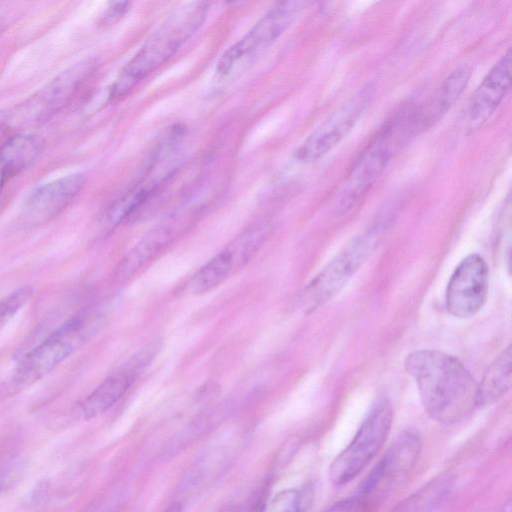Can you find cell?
<instances>
[{
    "instance_id": "6da1fadb",
    "label": "cell",
    "mask_w": 512,
    "mask_h": 512,
    "mask_svg": "<svg viewBox=\"0 0 512 512\" xmlns=\"http://www.w3.org/2000/svg\"><path fill=\"white\" fill-rule=\"evenodd\" d=\"M425 412L442 424H454L477 407V384L456 357L437 350H417L405 358Z\"/></svg>"
},
{
    "instance_id": "7a4b0ae2",
    "label": "cell",
    "mask_w": 512,
    "mask_h": 512,
    "mask_svg": "<svg viewBox=\"0 0 512 512\" xmlns=\"http://www.w3.org/2000/svg\"><path fill=\"white\" fill-rule=\"evenodd\" d=\"M423 131L420 106H405L391 115L347 172L337 194V209L345 212L354 206L392 159Z\"/></svg>"
},
{
    "instance_id": "3957f363",
    "label": "cell",
    "mask_w": 512,
    "mask_h": 512,
    "mask_svg": "<svg viewBox=\"0 0 512 512\" xmlns=\"http://www.w3.org/2000/svg\"><path fill=\"white\" fill-rule=\"evenodd\" d=\"M209 5L204 1H190L176 6L122 68L110 87V100L125 97L167 62L203 25Z\"/></svg>"
},
{
    "instance_id": "277c9868",
    "label": "cell",
    "mask_w": 512,
    "mask_h": 512,
    "mask_svg": "<svg viewBox=\"0 0 512 512\" xmlns=\"http://www.w3.org/2000/svg\"><path fill=\"white\" fill-rule=\"evenodd\" d=\"M99 324L100 315L88 310L65 321L22 357L2 388L3 395L17 394L53 371L92 336Z\"/></svg>"
},
{
    "instance_id": "5b68a950",
    "label": "cell",
    "mask_w": 512,
    "mask_h": 512,
    "mask_svg": "<svg viewBox=\"0 0 512 512\" xmlns=\"http://www.w3.org/2000/svg\"><path fill=\"white\" fill-rule=\"evenodd\" d=\"M95 68L93 58L66 68L8 112L7 125L22 131L43 125L70 104Z\"/></svg>"
},
{
    "instance_id": "8992f818",
    "label": "cell",
    "mask_w": 512,
    "mask_h": 512,
    "mask_svg": "<svg viewBox=\"0 0 512 512\" xmlns=\"http://www.w3.org/2000/svg\"><path fill=\"white\" fill-rule=\"evenodd\" d=\"M422 450L419 431L407 428L397 435L384 456L350 497L356 512H365L388 496L415 467Z\"/></svg>"
},
{
    "instance_id": "52a82bcc",
    "label": "cell",
    "mask_w": 512,
    "mask_h": 512,
    "mask_svg": "<svg viewBox=\"0 0 512 512\" xmlns=\"http://www.w3.org/2000/svg\"><path fill=\"white\" fill-rule=\"evenodd\" d=\"M392 421L391 404L387 400L379 401L363 420L350 443L331 462L328 477L334 485L347 484L366 468L384 446Z\"/></svg>"
},
{
    "instance_id": "ba28073f",
    "label": "cell",
    "mask_w": 512,
    "mask_h": 512,
    "mask_svg": "<svg viewBox=\"0 0 512 512\" xmlns=\"http://www.w3.org/2000/svg\"><path fill=\"white\" fill-rule=\"evenodd\" d=\"M374 92L375 86L372 83L362 85L307 136L296 149L295 158L308 164L331 152L361 119L371 103Z\"/></svg>"
},
{
    "instance_id": "9c48e42d",
    "label": "cell",
    "mask_w": 512,
    "mask_h": 512,
    "mask_svg": "<svg viewBox=\"0 0 512 512\" xmlns=\"http://www.w3.org/2000/svg\"><path fill=\"white\" fill-rule=\"evenodd\" d=\"M310 4L308 1L291 0L271 6L242 38L222 54L216 65L217 74L228 75L240 60L273 44Z\"/></svg>"
},
{
    "instance_id": "30bf717a",
    "label": "cell",
    "mask_w": 512,
    "mask_h": 512,
    "mask_svg": "<svg viewBox=\"0 0 512 512\" xmlns=\"http://www.w3.org/2000/svg\"><path fill=\"white\" fill-rule=\"evenodd\" d=\"M376 239L372 232L352 239L306 287V309L313 310L334 297L371 254Z\"/></svg>"
},
{
    "instance_id": "8fae6325",
    "label": "cell",
    "mask_w": 512,
    "mask_h": 512,
    "mask_svg": "<svg viewBox=\"0 0 512 512\" xmlns=\"http://www.w3.org/2000/svg\"><path fill=\"white\" fill-rule=\"evenodd\" d=\"M488 294V266L479 254L466 256L453 271L446 289V308L458 318L475 315Z\"/></svg>"
},
{
    "instance_id": "7c38bea8",
    "label": "cell",
    "mask_w": 512,
    "mask_h": 512,
    "mask_svg": "<svg viewBox=\"0 0 512 512\" xmlns=\"http://www.w3.org/2000/svg\"><path fill=\"white\" fill-rule=\"evenodd\" d=\"M85 182V175L82 172H75L35 188L21 211L24 225L35 227L54 219L73 202Z\"/></svg>"
},
{
    "instance_id": "4fadbf2b",
    "label": "cell",
    "mask_w": 512,
    "mask_h": 512,
    "mask_svg": "<svg viewBox=\"0 0 512 512\" xmlns=\"http://www.w3.org/2000/svg\"><path fill=\"white\" fill-rule=\"evenodd\" d=\"M197 206L187 205L151 229L122 259L116 277L125 280L153 260L177 234L199 213Z\"/></svg>"
},
{
    "instance_id": "5bb4252c",
    "label": "cell",
    "mask_w": 512,
    "mask_h": 512,
    "mask_svg": "<svg viewBox=\"0 0 512 512\" xmlns=\"http://www.w3.org/2000/svg\"><path fill=\"white\" fill-rule=\"evenodd\" d=\"M511 64L512 55L509 48L471 95L466 110L470 130L481 127L508 95L511 88Z\"/></svg>"
},
{
    "instance_id": "9a60e30c",
    "label": "cell",
    "mask_w": 512,
    "mask_h": 512,
    "mask_svg": "<svg viewBox=\"0 0 512 512\" xmlns=\"http://www.w3.org/2000/svg\"><path fill=\"white\" fill-rule=\"evenodd\" d=\"M156 346H149L134 355L123 367L103 380L78 405V412L84 419L94 418L111 408L127 392L139 371L154 356Z\"/></svg>"
},
{
    "instance_id": "2e32d148",
    "label": "cell",
    "mask_w": 512,
    "mask_h": 512,
    "mask_svg": "<svg viewBox=\"0 0 512 512\" xmlns=\"http://www.w3.org/2000/svg\"><path fill=\"white\" fill-rule=\"evenodd\" d=\"M43 149L44 141L26 132L12 135L0 146V194L13 177L38 159Z\"/></svg>"
},
{
    "instance_id": "e0dca14e",
    "label": "cell",
    "mask_w": 512,
    "mask_h": 512,
    "mask_svg": "<svg viewBox=\"0 0 512 512\" xmlns=\"http://www.w3.org/2000/svg\"><path fill=\"white\" fill-rule=\"evenodd\" d=\"M471 68L462 64L453 69L432 95L430 101L420 106L424 130L438 122L458 101L471 77Z\"/></svg>"
},
{
    "instance_id": "ac0fdd59",
    "label": "cell",
    "mask_w": 512,
    "mask_h": 512,
    "mask_svg": "<svg viewBox=\"0 0 512 512\" xmlns=\"http://www.w3.org/2000/svg\"><path fill=\"white\" fill-rule=\"evenodd\" d=\"M169 177L161 175L142 181L119 197L107 208L103 218L105 225L111 228L130 219L148 203Z\"/></svg>"
},
{
    "instance_id": "d6986e66",
    "label": "cell",
    "mask_w": 512,
    "mask_h": 512,
    "mask_svg": "<svg viewBox=\"0 0 512 512\" xmlns=\"http://www.w3.org/2000/svg\"><path fill=\"white\" fill-rule=\"evenodd\" d=\"M511 387V347L508 346L489 365L477 384V407L491 405L502 398Z\"/></svg>"
},
{
    "instance_id": "ffe728a7",
    "label": "cell",
    "mask_w": 512,
    "mask_h": 512,
    "mask_svg": "<svg viewBox=\"0 0 512 512\" xmlns=\"http://www.w3.org/2000/svg\"><path fill=\"white\" fill-rule=\"evenodd\" d=\"M453 478L442 474L398 503L390 512H435L450 494Z\"/></svg>"
},
{
    "instance_id": "44dd1931",
    "label": "cell",
    "mask_w": 512,
    "mask_h": 512,
    "mask_svg": "<svg viewBox=\"0 0 512 512\" xmlns=\"http://www.w3.org/2000/svg\"><path fill=\"white\" fill-rule=\"evenodd\" d=\"M238 270L236 259L226 246L195 273L190 280L189 288L194 294L206 293Z\"/></svg>"
},
{
    "instance_id": "7402d4cb",
    "label": "cell",
    "mask_w": 512,
    "mask_h": 512,
    "mask_svg": "<svg viewBox=\"0 0 512 512\" xmlns=\"http://www.w3.org/2000/svg\"><path fill=\"white\" fill-rule=\"evenodd\" d=\"M314 494L312 484L285 489L270 497L260 512H309Z\"/></svg>"
},
{
    "instance_id": "603a6c76",
    "label": "cell",
    "mask_w": 512,
    "mask_h": 512,
    "mask_svg": "<svg viewBox=\"0 0 512 512\" xmlns=\"http://www.w3.org/2000/svg\"><path fill=\"white\" fill-rule=\"evenodd\" d=\"M33 288L22 286L0 299V330L30 301Z\"/></svg>"
},
{
    "instance_id": "cb8c5ba5",
    "label": "cell",
    "mask_w": 512,
    "mask_h": 512,
    "mask_svg": "<svg viewBox=\"0 0 512 512\" xmlns=\"http://www.w3.org/2000/svg\"><path fill=\"white\" fill-rule=\"evenodd\" d=\"M130 8V2L127 1H118L111 2L108 6L106 12L103 15V22L110 23L121 18L123 15L127 13Z\"/></svg>"
},
{
    "instance_id": "d4e9b609",
    "label": "cell",
    "mask_w": 512,
    "mask_h": 512,
    "mask_svg": "<svg viewBox=\"0 0 512 512\" xmlns=\"http://www.w3.org/2000/svg\"><path fill=\"white\" fill-rule=\"evenodd\" d=\"M493 512H512V500L508 499L498 509Z\"/></svg>"
},
{
    "instance_id": "484cf974",
    "label": "cell",
    "mask_w": 512,
    "mask_h": 512,
    "mask_svg": "<svg viewBox=\"0 0 512 512\" xmlns=\"http://www.w3.org/2000/svg\"><path fill=\"white\" fill-rule=\"evenodd\" d=\"M8 112L0 110V132L7 126Z\"/></svg>"
},
{
    "instance_id": "4316f807",
    "label": "cell",
    "mask_w": 512,
    "mask_h": 512,
    "mask_svg": "<svg viewBox=\"0 0 512 512\" xmlns=\"http://www.w3.org/2000/svg\"><path fill=\"white\" fill-rule=\"evenodd\" d=\"M219 512H244L243 508L237 505H229L221 509Z\"/></svg>"
},
{
    "instance_id": "83f0119b",
    "label": "cell",
    "mask_w": 512,
    "mask_h": 512,
    "mask_svg": "<svg viewBox=\"0 0 512 512\" xmlns=\"http://www.w3.org/2000/svg\"><path fill=\"white\" fill-rule=\"evenodd\" d=\"M182 507L179 503L171 504L164 512H181Z\"/></svg>"
},
{
    "instance_id": "f1b7e54d",
    "label": "cell",
    "mask_w": 512,
    "mask_h": 512,
    "mask_svg": "<svg viewBox=\"0 0 512 512\" xmlns=\"http://www.w3.org/2000/svg\"><path fill=\"white\" fill-rule=\"evenodd\" d=\"M4 487H5V476L2 473H0V493L2 492Z\"/></svg>"
}]
</instances>
